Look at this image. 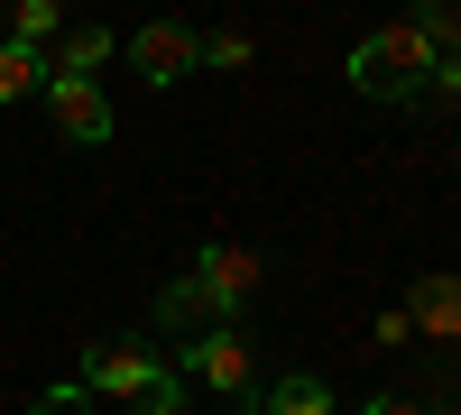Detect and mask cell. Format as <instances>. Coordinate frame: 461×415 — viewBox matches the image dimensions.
Here are the masks:
<instances>
[{
  "mask_svg": "<svg viewBox=\"0 0 461 415\" xmlns=\"http://www.w3.org/2000/svg\"><path fill=\"white\" fill-rule=\"evenodd\" d=\"M139 415H194V406H185V388H176V379H167V388H158V397H139Z\"/></svg>",
  "mask_w": 461,
  "mask_h": 415,
  "instance_id": "obj_14",
  "label": "cell"
},
{
  "mask_svg": "<svg viewBox=\"0 0 461 415\" xmlns=\"http://www.w3.org/2000/svg\"><path fill=\"white\" fill-rule=\"evenodd\" d=\"M47 111H56V130L74 148H102L111 139V102H102V84H84V74H56L47 65Z\"/></svg>",
  "mask_w": 461,
  "mask_h": 415,
  "instance_id": "obj_5",
  "label": "cell"
},
{
  "mask_svg": "<svg viewBox=\"0 0 461 415\" xmlns=\"http://www.w3.org/2000/svg\"><path fill=\"white\" fill-rule=\"evenodd\" d=\"M37 415H93V397H84V379H65V388H47V397H37Z\"/></svg>",
  "mask_w": 461,
  "mask_h": 415,
  "instance_id": "obj_12",
  "label": "cell"
},
{
  "mask_svg": "<svg viewBox=\"0 0 461 415\" xmlns=\"http://www.w3.org/2000/svg\"><path fill=\"white\" fill-rule=\"evenodd\" d=\"M203 65H249V37H240V28H221V37H203Z\"/></svg>",
  "mask_w": 461,
  "mask_h": 415,
  "instance_id": "obj_13",
  "label": "cell"
},
{
  "mask_svg": "<svg viewBox=\"0 0 461 415\" xmlns=\"http://www.w3.org/2000/svg\"><path fill=\"white\" fill-rule=\"evenodd\" d=\"M10 28H19V47H37V56H47V47H56V0H19V10H10Z\"/></svg>",
  "mask_w": 461,
  "mask_h": 415,
  "instance_id": "obj_11",
  "label": "cell"
},
{
  "mask_svg": "<svg viewBox=\"0 0 461 415\" xmlns=\"http://www.w3.org/2000/svg\"><path fill=\"white\" fill-rule=\"evenodd\" d=\"M360 415H425V406H415V397H397V388H378V397H369Z\"/></svg>",
  "mask_w": 461,
  "mask_h": 415,
  "instance_id": "obj_15",
  "label": "cell"
},
{
  "mask_svg": "<svg viewBox=\"0 0 461 415\" xmlns=\"http://www.w3.org/2000/svg\"><path fill=\"white\" fill-rule=\"evenodd\" d=\"M185 277H194V286H203V305L230 323V314L258 295V258H249V249H230V240H203V258H194Z\"/></svg>",
  "mask_w": 461,
  "mask_h": 415,
  "instance_id": "obj_4",
  "label": "cell"
},
{
  "mask_svg": "<svg viewBox=\"0 0 461 415\" xmlns=\"http://www.w3.org/2000/svg\"><path fill=\"white\" fill-rule=\"evenodd\" d=\"M37 93H47V56L10 37V47H0V102H37Z\"/></svg>",
  "mask_w": 461,
  "mask_h": 415,
  "instance_id": "obj_8",
  "label": "cell"
},
{
  "mask_svg": "<svg viewBox=\"0 0 461 415\" xmlns=\"http://www.w3.org/2000/svg\"><path fill=\"white\" fill-rule=\"evenodd\" d=\"M111 56V28H65V47H56V74H84L93 84V65Z\"/></svg>",
  "mask_w": 461,
  "mask_h": 415,
  "instance_id": "obj_10",
  "label": "cell"
},
{
  "mask_svg": "<svg viewBox=\"0 0 461 415\" xmlns=\"http://www.w3.org/2000/svg\"><path fill=\"white\" fill-rule=\"evenodd\" d=\"M185 379H203V388H221V397H249L258 360H249L240 332H194V342H185Z\"/></svg>",
  "mask_w": 461,
  "mask_h": 415,
  "instance_id": "obj_6",
  "label": "cell"
},
{
  "mask_svg": "<svg viewBox=\"0 0 461 415\" xmlns=\"http://www.w3.org/2000/svg\"><path fill=\"white\" fill-rule=\"evenodd\" d=\"M434 65H443V56L425 47V28L397 19V28H378V37L351 47V84H360L369 102H415V93L434 84Z\"/></svg>",
  "mask_w": 461,
  "mask_h": 415,
  "instance_id": "obj_1",
  "label": "cell"
},
{
  "mask_svg": "<svg viewBox=\"0 0 461 415\" xmlns=\"http://www.w3.org/2000/svg\"><path fill=\"white\" fill-rule=\"evenodd\" d=\"M452 167H461V139H452Z\"/></svg>",
  "mask_w": 461,
  "mask_h": 415,
  "instance_id": "obj_17",
  "label": "cell"
},
{
  "mask_svg": "<svg viewBox=\"0 0 461 415\" xmlns=\"http://www.w3.org/2000/svg\"><path fill=\"white\" fill-rule=\"evenodd\" d=\"M167 379H176V369L148 351V342H93L84 351V397H130L139 406V397H158Z\"/></svg>",
  "mask_w": 461,
  "mask_h": 415,
  "instance_id": "obj_2",
  "label": "cell"
},
{
  "mask_svg": "<svg viewBox=\"0 0 461 415\" xmlns=\"http://www.w3.org/2000/svg\"><path fill=\"white\" fill-rule=\"evenodd\" d=\"M406 323L425 332V342H461V277H452V268L415 277V295H406Z\"/></svg>",
  "mask_w": 461,
  "mask_h": 415,
  "instance_id": "obj_7",
  "label": "cell"
},
{
  "mask_svg": "<svg viewBox=\"0 0 461 415\" xmlns=\"http://www.w3.org/2000/svg\"><path fill=\"white\" fill-rule=\"evenodd\" d=\"M267 415H332V388L314 379V369H286V379L267 388Z\"/></svg>",
  "mask_w": 461,
  "mask_h": 415,
  "instance_id": "obj_9",
  "label": "cell"
},
{
  "mask_svg": "<svg viewBox=\"0 0 461 415\" xmlns=\"http://www.w3.org/2000/svg\"><path fill=\"white\" fill-rule=\"evenodd\" d=\"M425 93H443V102H461V56H443V65H434V84H425Z\"/></svg>",
  "mask_w": 461,
  "mask_h": 415,
  "instance_id": "obj_16",
  "label": "cell"
},
{
  "mask_svg": "<svg viewBox=\"0 0 461 415\" xmlns=\"http://www.w3.org/2000/svg\"><path fill=\"white\" fill-rule=\"evenodd\" d=\"M130 65H139V84H185V74H194L203 65V37L194 28H185V19H148L139 37H130Z\"/></svg>",
  "mask_w": 461,
  "mask_h": 415,
  "instance_id": "obj_3",
  "label": "cell"
}]
</instances>
